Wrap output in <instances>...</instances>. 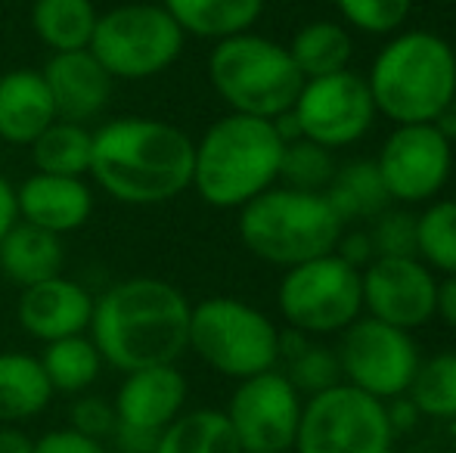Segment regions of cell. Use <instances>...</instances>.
Returning <instances> with one entry per match:
<instances>
[{"instance_id": "6da1fadb", "label": "cell", "mask_w": 456, "mask_h": 453, "mask_svg": "<svg viewBox=\"0 0 456 453\" xmlns=\"http://www.w3.org/2000/svg\"><path fill=\"white\" fill-rule=\"evenodd\" d=\"M196 140L177 125L121 115L94 131V183L121 206H165L192 187Z\"/></svg>"}, {"instance_id": "7a4b0ae2", "label": "cell", "mask_w": 456, "mask_h": 453, "mask_svg": "<svg viewBox=\"0 0 456 453\" xmlns=\"http://www.w3.org/2000/svg\"><path fill=\"white\" fill-rule=\"evenodd\" d=\"M192 304L175 283L159 277H127L94 298L87 336L102 363L118 373L168 367L186 354Z\"/></svg>"}, {"instance_id": "3957f363", "label": "cell", "mask_w": 456, "mask_h": 453, "mask_svg": "<svg viewBox=\"0 0 456 453\" xmlns=\"http://www.w3.org/2000/svg\"><path fill=\"white\" fill-rule=\"evenodd\" d=\"M282 137L273 121L252 115H224L192 152V190L211 208H242L276 187L282 158Z\"/></svg>"}, {"instance_id": "277c9868", "label": "cell", "mask_w": 456, "mask_h": 453, "mask_svg": "<svg viewBox=\"0 0 456 453\" xmlns=\"http://www.w3.org/2000/svg\"><path fill=\"white\" fill-rule=\"evenodd\" d=\"M366 87L395 125H432L456 100V53L435 31H403L379 50Z\"/></svg>"}, {"instance_id": "5b68a950", "label": "cell", "mask_w": 456, "mask_h": 453, "mask_svg": "<svg viewBox=\"0 0 456 453\" xmlns=\"http://www.w3.org/2000/svg\"><path fill=\"white\" fill-rule=\"evenodd\" d=\"M236 230L255 258L289 271L336 252L345 221L332 212L323 193L271 187L240 208Z\"/></svg>"}, {"instance_id": "8992f818", "label": "cell", "mask_w": 456, "mask_h": 453, "mask_svg": "<svg viewBox=\"0 0 456 453\" xmlns=\"http://www.w3.org/2000/svg\"><path fill=\"white\" fill-rule=\"evenodd\" d=\"M208 81L230 112L267 121L292 112L305 87L289 50L255 31L224 37L211 47Z\"/></svg>"}, {"instance_id": "52a82bcc", "label": "cell", "mask_w": 456, "mask_h": 453, "mask_svg": "<svg viewBox=\"0 0 456 453\" xmlns=\"http://www.w3.org/2000/svg\"><path fill=\"white\" fill-rule=\"evenodd\" d=\"M186 351L227 379H252L280 363V329L265 311L230 295L192 304Z\"/></svg>"}, {"instance_id": "ba28073f", "label": "cell", "mask_w": 456, "mask_h": 453, "mask_svg": "<svg viewBox=\"0 0 456 453\" xmlns=\"http://www.w3.org/2000/svg\"><path fill=\"white\" fill-rule=\"evenodd\" d=\"M186 35L162 4H121L100 12L87 50L112 81H146L168 72Z\"/></svg>"}, {"instance_id": "9c48e42d", "label": "cell", "mask_w": 456, "mask_h": 453, "mask_svg": "<svg viewBox=\"0 0 456 453\" xmlns=\"http://www.w3.org/2000/svg\"><path fill=\"white\" fill-rule=\"evenodd\" d=\"M282 320L305 336L345 333L363 314L361 271L345 264L336 252L289 267L276 289Z\"/></svg>"}, {"instance_id": "30bf717a", "label": "cell", "mask_w": 456, "mask_h": 453, "mask_svg": "<svg viewBox=\"0 0 456 453\" xmlns=\"http://www.w3.org/2000/svg\"><path fill=\"white\" fill-rule=\"evenodd\" d=\"M391 448L388 407L345 382L305 400L292 444L295 453H391Z\"/></svg>"}, {"instance_id": "8fae6325", "label": "cell", "mask_w": 456, "mask_h": 453, "mask_svg": "<svg viewBox=\"0 0 456 453\" xmlns=\"http://www.w3.org/2000/svg\"><path fill=\"white\" fill-rule=\"evenodd\" d=\"M336 354L345 385H354L382 404L407 394L422 360L413 336L372 317H357L345 329Z\"/></svg>"}, {"instance_id": "7c38bea8", "label": "cell", "mask_w": 456, "mask_h": 453, "mask_svg": "<svg viewBox=\"0 0 456 453\" xmlns=\"http://www.w3.org/2000/svg\"><path fill=\"white\" fill-rule=\"evenodd\" d=\"M301 394L280 369L242 379L224 410L242 453H289L301 423Z\"/></svg>"}, {"instance_id": "4fadbf2b", "label": "cell", "mask_w": 456, "mask_h": 453, "mask_svg": "<svg viewBox=\"0 0 456 453\" xmlns=\"http://www.w3.org/2000/svg\"><path fill=\"white\" fill-rule=\"evenodd\" d=\"M292 118L305 140L323 150H338L357 143L370 131L376 121V103L366 78L345 69L326 78L305 81L292 106Z\"/></svg>"}, {"instance_id": "5bb4252c", "label": "cell", "mask_w": 456, "mask_h": 453, "mask_svg": "<svg viewBox=\"0 0 456 453\" xmlns=\"http://www.w3.org/2000/svg\"><path fill=\"white\" fill-rule=\"evenodd\" d=\"M376 168L391 199L419 206L444 190L453 171V146L435 125H397L382 143Z\"/></svg>"}, {"instance_id": "9a60e30c", "label": "cell", "mask_w": 456, "mask_h": 453, "mask_svg": "<svg viewBox=\"0 0 456 453\" xmlns=\"http://www.w3.org/2000/svg\"><path fill=\"white\" fill-rule=\"evenodd\" d=\"M366 317L403 333L435 320L438 279L419 258H376L361 273Z\"/></svg>"}, {"instance_id": "2e32d148", "label": "cell", "mask_w": 456, "mask_h": 453, "mask_svg": "<svg viewBox=\"0 0 456 453\" xmlns=\"http://www.w3.org/2000/svg\"><path fill=\"white\" fill-rule=\"evenodd\" d=\"M94 298L96 295L87 286L60 273L44 283L25 286L16 304V320L22 333L44 344L69 339V336H85L91 329Z\"/></svg>"}, {"instance_id": "e0dca14e", "label": "cell", "mask_w": 456, "mask_h": 453, "mask_svg": "<svg viewBox=\"0 0 456 453\" xmlns=\"http://www.w3.org/2000/svg\"><path fill=\"white\" fill-rule=\"evenodd\" d=\"M186 394L190 388L177 363L125 373V382L112 398L115 419H118L115 425L159 438L183 413Z\"/></svg>"}, {"instance_id": "ac0fdd59", "label": "cell", "mask_w": 456, "mask_h": 453, "mask_svg": "<svg viewBox=\"0 0 456 453\" xmlns=\"http://www.w3.org/2000/svg\"><path fill=\"white\" fill-rule=\"evenodd\" d=\"M16 212L25 224L66 236L91 221L94 190L85 177H56L35 171L16 187Z\"/></svg>"}, {"instance_id": "d6986e66", "label": "cell", "mask_w": 456, "mask_h": 453, "mask_svg": "<svg viewBox=\"0 0 456 453\" xmlns=\"http://www.w3.org/2000/svg\"><path fill=\"white\" fill-rule=\"evenodd\" d=\"M47 91L53 97L56 118L87 125L109 106L112 97V78L106 69L94 60L91 50H72V53H50L41 69Z\"/></svg>"}, {"instance_id": "ffe728a7", "label": "cell", "mask_w": 456, "mask_h": 453, "mask_svg": "<svg viewBox=\"0 0 456 453\" xmlns=\"http://www.w3.org/2000/svg\"><path fill=\"white\" fill-rule=\"evenodd\" d=\"M56 121L53 97L41 69H10L0 75V140L31 146Z\"/></svg>"}, {"instance_id": "44dd1931", "label": "cell", "mask_w": 456, "mask_h": 453, "mask_svg": "<svg viewBox=\"0 0 456 453\" xmlns=\"http://www.w3.org/2000/svg\"><path fill=\"white\" fill-rule=\"evenodd\" d=\"M62 264H66L62 236L31 227L25 221H16L0 242V273L22 289L44 283L50 277H60Z\"/></svg>"}, {"instance_id": "7402d4cb", "label": "cell", "mask_w": 456, "mask_h": 453, "mask_svg": "<svg viewBox=\"0 0 456 453\" xmlns=\"http://www.w3.org/2000/svg\"><path fill=\"white\" fill-rule=\"evenodd\" d=\"M53 400L41 360L25 351H0V425H22Z\"/></svg>"}, {"instance_id": "603a6c76", "label": "cell", "mask_w": 456, "mask_h": 453, "mask_svg": "<svg viewBox=\"0 0 456 453\" xmlns=\"http://www.w3.org/2000/svg\"><path fill=\"white\" fill-rule=\"evenodd\" d=\"M162 6L181 25L183 35L215 44L252 31L265 12V0H162Z\"/></svg>"}, {"instance_id": "cb8c5ba5", "label": "cell", "mask_w": 456, "mask_h": 453, "mask_svg": "<svg viewBox=\"0 0 456 453\" xmlns=\"http://www.w3.org/2000/svg\"><path fill=\"white\" fill-rule=\"evenodd\" d=\"M31 28L50 53L87 50L96 28L94 0H31Z\"/></svg>"}, {"instance_id": "d4e9b609", "label": "cell", "mask_w": 456, "mask_h": 453, "mask_svg": "<svg viewBox=\"0 0 456 453\" xmlns=\"http://www.w3.org/2000/svg\"><path fill=\"white\" fill-rule=\"evenodd\" d=\"M323 196L342 221H376L391 206L382 174L370 158H357V162L336 168Z\"/></svg>"}, {"instance_id": "484cf974", "label": "cell", "mask_w": 456, "mask_h": 453, "mask_svg": "<svg viewBox=\"0 0 456 453\" xmlns=\"http://www.w3.org/2000/svg\"><path fill=\"white\" fill-rule=\"evenodd\" d=\"M289 56H292L295 69L301 72V78H326V75L345 72L354 53V41H351L348 28L338 22H307L305 28L295 31L292 44H289Z\"/></svg>"}, {"instance_id": "4316f807", "label": "cell", "mask_w": 456, "mask_h": 453, "mask_svg": "<svg viewBox=\"0 0 456 453\" xmlns=\"http://www.w3.org/2000/svg\"><path fill=\"white\" fill-rule=\"evenodd\" d=\"M37 360H41L44 373H47L53 394H72V398L91 392L94 382L100 379L102 367H106L87 333L44 344Z\"/></svg>"}, {"instance_id": "83f0119b", "label": "cell", "mask_w": 456, "mask_h": 453, "mask_svg": "<svg viewBox=\"0 0 456 453\" xmlns=\"http://www.w3.org/2000/svg\"><path fill=\"white\" fill-rule=\"evenodd\" d=\"M28 150L35 171H41V174L87 177L94 158V131L87 125L56 118Z\"/></svg>"}, {"instance_id": "f1b7e54d", "label": "cell", "mask_w": 456, "mask_h": 453, "mask_svg": "<svg viewBox=\"0 0 456 453\" xmlns=\"http://www.w3.org/2000/svg\"><path fill=\"white\" fill-rule=\"evenodd\" d=\"M156 453H242L224 410L199 407L183 410L168 429L159 435Z\"/></svg>"}, {"instance_id": "f546056e", "label": "cell", "mask_w": 456, "mask_h": 453, "mask_svg": "<svg viewBox=\"0 0 456 453\" xmlns=\"http://www.w3.org/2000/svg\"><path fill=\"white\" fill-rule=\"evenodd\" d=\"M407 400L419 417L453 423L456 419V351L432 354L419 360L416 376L407 388Z\"/></svg>"}, {"instance_id": "4dcf8cb0", "label": "cell", "mask_w": 456, "mask_h": 453, "mask_svg": "<svg viewBox=\"0 0 456 453\" xmlns=\"http://www.w3.org/2000/svg\"><path fill=\"white\" fill-rule=\"evenodd\" d=\"M416 258L444 277H456V199L428 206L416 218Z\"/></svg>"}, {"instance_id": "1f68e13d", "label": "cell", "mask_w": 456, "mask_h": 453, "mask_svg": "<svg viewBox=\"0 0 456 453\" xmlns=\"http://www.w3.org/2000/svg\"><path fill=\"white\" fill-rule=\"evenodd\" d=\"M332 174H336L332 150H323L305 137L282 146L280 177H276L280 187L301 190V193H326Z\"/></svg>"}, {"instance_id": "d6a6232c", "label": "cell", "mask_w": 456, "mask_h": 453, "mask_svg": "<svg viewBox=\"0 0 456 453\" xmlns=\"http://www.w3.org/2000/svg\"><path fill=\"white\" fill-rule=\"evenodd\" d=\"M286 376L292 382V388L298 394H314L320 392H330L342 382V367H338V354L332 348H323V344H311L307 342L305 351L286 360Z\"/></svg>"}, {"instance_id": "836d02e7", "label": "cell", "mask_w": 456, "mask_h": 453, "mask_svg": "<svg viewBox=\"0 0 456 453\" xmlns=\"http://www.w3.org/2000/svg\"><path fill=\"white\" fill-rule=\"evenodd\" d=\"M345 22L366 35H391L410 19L413 0H332Z\"/></svg>"}, {"instance_id": "e575fe53", "label": "cell", "mask_w": 456, "mask_h": 453, "mask_svg": "<svg viewBox=\"0 0 456 453\" xmlns=\"http://www.w3.org/2000/svg\"><path fill=\"white\" fill-rule=\"evenodd\" d=\"M416 218L407 208H385L370 230L376 258H416Z\"/></svg>"}, {"instance_id": "d590c367", "label": "cell", "mask_w": 456, "mask_h": 453, "mask_svg": "<svg viewBox=\"0 0 456 453\" xmlns=\"http://www.w3.org/2000/svg\"><path fill=\"white\" fill-rule=\"evenodd\" d=\"M115 407L112 400L100 398V394H78L75 404L69 407V429L81 432V435L94 438V441H102L112 438L115 432Z\"/></svg>"}, {"instance_id": "8d00e7d4", "label": "cell", "mask_w": 456, "mask_h": 453, "mask_svg": "<svg viewBox=\"0 0 456 453\" xmlns=\"http://www.w3.org/2000/svg\"><path fill=\"white\" fill-rule=\"evenodd\" d=\"M35 453H109L106 444L81 435L75 429H53L35 441Z\"/></svg>"}, {"instance_id": "74e56055", "label": "cell", "mask_w": 456, "mask_h": 453, "mask_svg": "<svg viewBox=\"0 0 456 453\" xmlns=\"http://www.w3.org/2000/svg\"><path fill=\"white\" fill-rule=\"evenodd\" d=\"M336 255L345 261V264H351L361 273L372 264V261H376L370 233H348V236L342 233V239H338V246H336Z\"/></svg>"}, {"instance_id": "f35d334b", "label": "cell", "mask_w": 456, "mask_h": 453, "mask_svg": "<svg viewBox=\"0 0 456 453\" xmlns=\"http://www.w3.org/2000/svg\"><path fill=\"white\" fill-rule=\"evenodd\" d=\"M435 317L456 329V277H444L438 283V302H435Z\"/></svg>"}, {"instance_id": "ab89813d", "label": "cell", "mask_w": 456, "mask_h": 453, "mask_svg": "<svg viewBox=\"0 0 456 453\" xmlns=\"http://www.w3.org/2000/svg\"><path fill=\"white\" fill-rule=\"evenodd\" d=\"M19 221V212H16V187H12L6 177H0V242L4 236L10 233L12 224Z\"/></svg>"}, {"instance_id": "60d3db41", "label": "cell", "mask_w": 456, "mask_h": 453, "mask_svg": "<svg viewBox=\"0 0 456 453\" xmlns=\"http://www.w3.org/2000/svg\"><path fill=\"white\" fill-rule=\"evenodd\" d=\"M0 453H35V438L19 425H0Z\"/></svg>"}, {"instance_id": "b9f144b4", "label": "cell", "mask_w": 456, "mask_h": 453, "mask_svg": "<svg viewBox=\"0 0 456 453\" xmlns=\"http://www.w3.org/2000/svg\"><path fill=\"white\" fill-rule=\"evenodd\" d=\"M432 125H435V131L447 140V143H451V146L456 143V100H451V103L438 112V118H435Z\"/></svg>"}]
</instances>
